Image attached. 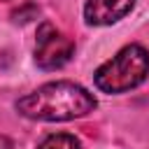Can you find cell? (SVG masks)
<instances>
[{
  "mask_svg": "<svg viewBox=\"0 0 149 149\" xmlns=\"http://www.w3.org/2000/svg\"><path fill=\"white\" fill-rule=\"evenodd\" d=\"M135 0H88L84 7V16L91 26H107L123 19L133 9Z\"/></svg>",
  "mask_w": 149,
  "mask_h": 149,
  "instance_id": "obj_4",
  "label": "cell"
},
{
  "mask_svg": "<svg viewBox=\"0 0 149 149\" xmlns=\"http://www.w3.org/2000/svg\"><path fill=\"white\" fill-rule=\"evenodd\" d=\"M74 51V42L58 33L49 21H44L37 28V44H35V61L44 70H56L63 68Z\"/></svg>",
  "mask_w": 149,
  "mask_h": 149,
  "instance_id": "obj_3",
  "label": "cell"
},
{
  "mask_svg": "<svg viewBox=\"0 0 149 149\" xmlns=\"http://www.w3.org/2000/svg\"><path fill=\"white\" fill-rule=\"evenodd\" d=\"M149 74V51L140 44L123 47L95 72V86L105 93H123L140 86Z\"/></svg>",
  "mask_w": 149,
  "mask_h": 149,
  "instance_id": "obj_2",
  "label": "cell"
},
{
  "mask_svg": "<svg viewBox=\"0 0 149 149\" xmlns=\"http://www.w3.org/2000/svg\"><path fill=\"white\" fill-rule=\"evenodd\" d=\"M37 149H79V140L70 133H51L40 142Z\"/></svg>",
  "mask_w": 149,
  "mask_h": 149,
  "instance_id": "obj_5",
  "label": "cell"
},
{
  "mask_svg": "<svg viewBox=\"0 0 149 149\" xmlns=\"http://www.w3.org/2000/svg\"><path fill=\"white\" fill-rule=\"evenodd\" d=\"M16 109L28 119L68 121L95 109V98L72 81H49L16 100Z\"/></svg>",
  "mask_w": 149,
  "mask_h": 149,
  "instance_id": "obj_1",
  "label": "cell"
},
{
  "mask_svg": "<svg viewBox=\"0 0 149 149\" xmlns=\"http://www.w3.org/2000/svg\"><path fill=\"white\" fill-rule=\"evenodd\" d=\"M14 144H12V140L7 137V135H0V149H12Z\"/></svg>",
  "mask_w": 149,
  "mask_h": 149,
  "instance_id": "obj_6",
  "label": "cell"
}]
</instances>
